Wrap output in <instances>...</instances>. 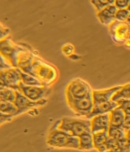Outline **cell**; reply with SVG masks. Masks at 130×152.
Returning a JSON list of instances; mask_svg holds the SVG:
<instances>
[{
    "instance_id": "obj_1",
    "label": "cell",
    "mask_w": 130,
    "mask_h": 152,
    "mask_svg": "<svg viewBox=\"0 0 130 152\" xmlns=\"http://www.w3.org/2000/svg\"><path fill=\"white\" fill-rule=\"evenodd\" d=\"M46 143L52 147L59 148L78 149L79 137L70 135L57 127L53 126L46 136Z\"/></svg>"
},
{
    "instance_id": "obj_2",
    "label": "cell",
    "mask_w": 130,
    "mask_h": 152,
    "mask_svg": "<svg viewBox=\"0 0 130 152\" xmlns=\"http://www.w3.org/2000/svg\"><path fill=\"white\" fill-rule=\"evenodd\" d=\"M53 126L78 137L84 133L92 132L90 119L88 118L65 117L57 121Z\"/></svg>"
},
{
    "instance_id": "obj_3",
    "label": "cell",
    "mask_w": 130,
    "mask_h": 152,
    "mask_svg": "<svg viewBox=\"0 0 130 152\" xmlns=\"http://www.w3.org/2000/svg\"><path fill=\"white\" fill-rule=\"evenodd\" d=\"M93 94L89 83L81 78H76L67 85L65 90L66 99H79L86 97Z\"/></svg>"
},
{
    "instance_id": "obj_4",
    "label": "cell",
    "mask_w": 130,
    "mask_h": 152,
    "mask_svg": "<svg viewBox=\"0 0 130 152\" xmlns=\"http://www.w3.org/2000/svg\"><path fill=\"white\" fill-rule=\"evenodd\" d=\"M67 103L73 112L79 117L87 118L94 108L92 94L79 99H66Z\"/></svg>"
},
{
    "instance_id": "obj_5",
    "label": "cell",
    "mask_w": 130,
    "mask_h": 152,
    "mask_svg": "<svg viewBox=\"0 0 130 152\" xmlns=\"http://www.w3.org/2000/svg\"><path fill=\"white\" fill-rule=\"evenodd\" d=\"M19 91L33 101L46 99L50 94L51 89L47 86H28L20 82Z\"/></svg>"
},
{
    "instance_id": "obj_6",
    "label": "cell",
    "mask_w": 130,
    "mask_h": 152,
    "mask_svg": "<svg viewBox=\"0 0 130 152\" xmlns=\"http://www.w3.org/2000/svg\"><path fill=\"white\" fill-rule=\"evenodd\" d=\"M20 82L21 75L19 68H12L1 71V87L19 91Z\"/></svg>"
},
{
    "instance_id": "obj_7",
    "label": "cell",
    "mask_w": 130,
    "mask_h": 152,
    "mask_svg": "<svg viewBox=\"0 0 130 152\" xmlns=\"http://www.w3.org/2000/svg\"><path fill=\"white\" fill-rule=\"evenodd\" d=\"M46 102L47 100L46 99L39 101H33L25 97L24 94H22L19 91H17L14 104L18 109V115H20L29 111L31 110L43 106Z\"/></svg>"
},
{
    "instance_id": "obj_8",
    "label": "cell",
    "mask_w": 130,
    "mask_h": 152,
    "mask_svg": "<svg viewBox=\"0 0 130 152\" xmlns=\"http://www.w3.org/2000/svg\"><path fill=\"white\" fill-rule=\"evenodd\" d=\"M19 48L13 45L9 38H4L1 42V56L13 68H17L18 62L17 55Z\"/></svg>"
},
{
    "instance_id": "obj_9",
    "label": "cell",
    "mask_w": 130,
    "mask_h": 152,
    "mask_svg": "<svg viewBox=\"0 0 130 152\" xmlns=\"http://www.w3.org/2000/svg\"><path fill=\"white\" fill-rule=\"evenodd\" d=\"M121 87L122 86H118L104 90L93 91L92 96L94 105L95 106L112 101L115 93L118 92Z\"/></svg>"
},
{
    "instance_id": "obj_10",
    "label": "cell",
    "mask_w": 130,
    "mask_h": 152,
    "mask_svg": "<svg viewBox=\"0 0 130 152\" xmlns=\"http://www.w3.org/2000/svg\"><path fill=\"white\" fill-rule=\"evenodd\" d=\"M91 131L93 134L108 131L110 126L109 113L95 116L90 119Z\"/></svg>"
},
{
    "instance_id": "obj_11",
    "label": "cell",
    "mask_w": 130,
    "mask_h": 152,
    "mask_svg": "<svg viewBox=\"0 0 130 152\" xmlns=\"http://www.w3.org/2000/svg\"><path fill=\"white\" fill-rule=\"evenodd\" d=\"M118 8L114 4L107 7L97 13V17L100 23L104 26L110 25L115 21V14Z\"/></svg>"
},
{
    "instance_id": "obj_12",
    "label": "cell",
    "mask_w": 130,
    "mask_h": 152,
    "mask_svg": "<svg viewBox=\"0 0 130 152\" xmlns=\"http://www.w3.org/2000/svg\"><path fill=\"white\" fill-rule=\"evenodd\" d=\"M118 106L119 105L118 102H115L113 100L106 102H104V103H102L100 104L95 105L94 106V108L92 111V113L87 117V118L91 119L97 115L109 113L112 111Z\"/></svg>"
},
{
    "instance_id": "obj_13",
    "label": "cell",
    "mask_w": 130,
    "mask_h": 152,
    "mask_svg": "<svg viewBox=\"0 0 130 152\" xmlns=\"http://www.w3.org/2000/svg\"><path fill=\"white\" fill-rule=\"evenodd\" d=\"M108 135L110 137L119 142L120 150L127 141L126 131L123 127L110 126L108 131Z\"/></svg>"
},
{
    "instance_id": "obj_14",
    "label": "cell",
    "mask_w": 130,
    "mask_h": 152,
    "mask_svg": "<svg viewBox=\"0 0 130 152\" xmlns=\"http://www.w3.org/2000/svg\"><path fill=\"white\" fill-rule=\"evenodd\" d=\"M94 148L98 152H105L107 150L106 144L109 135L107 131H102L93 134Z\"/></svg>"
},
{
    "instance_id": "obj_15",
    "label": "cell",
    "mask_w": 130,
    "mask_h": 152,
    "mask_svg": "<svg viewBox=\"0 0 130 152\" xmlns=\"http://www.w3.org/2000/svg\"><path fill=\"white\" fill-rule=\"evenodd\" d=\"M109 117L111 126L123 127L126 115L122 109L118 106L109 113Z\"/></svg>"
},
{
    "instance_id": "obj_16",
    "label": "cell",
    "mask_w": 130,
    "mask_h": 152,
    "mask_svg": "<svg viewBox=\"0 0 130 152\" xmlns=\"http://www.w3.org/2000/svg\"><path fill=\"white\" fill-rule=\"evenodd\" d=\"M80 150H91L94 148L93 136L92 132H88L83 134L79 137Z\"/></svg>"
},
{
    "instance_id": "obj_17",
    "label": "cell",
    "mask_w": 130,
    "mask_h": 152,
    "mask_svg": "<svg viewBox=\"0 0 130 152\" xmlns=\"http://www.w3.org/2000/svg\"><path fill=\"white\" fill-rule=\"evenodd\" d=\"M0 111L1 113L12 115L14 117L18 116V109L14 102L0 101Z\"/></svg>"
},
{
    "instance_id": "obj_18",
    "label": "cell",
    "mask_w": 130,
    "mask_h": 152,
    "mask_svg": "<svg viewBox=\"0 0 130 152\" xmlns=\"http://www.w3.org/2000/svg\"><path fill=\"white\" fill-rule=\"evenodd\" d=\"M21 82L28 86H44L39 79L30 74L24 73L20 69Z\"/></svg>"
},
{
    "instance_id": "obj_19",
    "label": "cell",
    "mask_w": 130,
    "mask_h": 152,
    "mask_svg": "<svg viewBox=\"0 0 130 152\" xmlns=\"http://www.w3.org/2000/svg\"><path fill=\"white\" fill-rule=\"evenodd\" d=\"M17 91L8 87H0V101L14 102Z\"/></svg>"
},
{
    "instance_id": "obj_20",
    "label": "cell",
    "mask_w": 130,
    "mask_h": 152,
    "mask_svg": "<svg viewBox=\"0 0 130 152\" xmlns=\"http://www.w3.org/2000/svg\"><path fill=\"white\" fill-rule=\"evenodd\" d=\"M122 99H130V83L122 86V87L115 93L113 98V101L115 102Z\"/></svg>"
},
{
    "instance_id": "obj_21",
    "label": "cell",
    "mask_w": 130,
    "mask_h": 152,
    "mask_svg": "<svg viewBox=\"0 0 130 152\" xmlns=\"http://www.w3.org/2000/svg\"><path fill=\"white\" fill-rule=\"evenodd\" d=\"M115 0H91V3L96 11L100 12L102 9L114 4Z\"/></svg>"
},
{
    "instance_id": "obj_22",
    "label": "cell",
    "mask_w": 130,
    "mask_h": 152,
    "mask_svg": "<svg viewBox=\"0 0 130 152\" xmlns=\"http://www.w3.org/2000/svg\"><path fill=\"white\" fill-rule=\"evenodd\" d=\"M130 15V12L128 8L118 9L115 14V20L118 22H126Z\"/></svg>"
},
{
    "instance_id": "obj_23",
    "label": "cell",
    "mask_w": 130,
    "mask_h": 152,
    "mask_svg": "<svg viewBox=\"0 0 130 152\" xmlns=\"http://www.w3.org/2000/svg\"><path fill=\"white\" fill-rule=\"evenodd\" d=\"M119 107L122 109L126 116H130V99H122L118 102Z\"/></svg>"
},
{
    "instance_id": "obj_24",
    "label": "cell",
    "mask_w": 130,
    "mask_h": 152,
    "mask_svg": "<svg viewBox=\"0 0 130 152\" xmlns=\"http://www.w3.org/2000/svg\"><path fill=\"white\" fill-rule=\"evenodd\" d=\"M130 4V0H115L114 5L118 9L128 8Z\"/></svg>"
},
{
    "instance_id": "obj_25",
    "label": "cell",
    "mask_w": 130,
    "mask_h": 152,
    "mask_svg": "<svg viewBox=\"0 0 130 152\" xmlns=\"http://www.w3.org/2000/svg\"><path fill=\"white\" fill-rule=\"evenodd\" d=\"M13 118H14V117L12 115H6L1 113V116H0V124H1V126H2L4 123L11 122Z\"/></svg>"
},
{
    "instance_id": "obj_26",
    "label": "cell",
    "mask_w": 130,
    "mask_h": 152,
    "mask_svg": "<svg viewBox=\"0 0 130 152\" xmlns=\"http://www.w3.org/2000/svg\"><path fill=\"white\" fill-rule=\"evenodd\" d=\"M123 127L126 131L130 129V116H126V119H125Z\"/></svg>"
},
{
    "instance_id": "obj_27",
    "label": "cell",
    "mask_w": 130,
    "mask_h": 152,
    "mask_svg": "<svg viewBox=\"0 0 130 152\" xmlns=\"http://www.w3.org/2000/svg\"><path fill=\"white\" fill-rule=\"evenodd\" d=\"M122 152H130V142L127 141L121 149Z\"/></svg>"
},
{
    "instance_id": "obj_28",
    "label": "cell",
    "mask_w": 130,
    "mask_h": 152,
    "mask_svg": "<svg viewBox=\"0 0 130 152\" xmlns=\"http://www.w3.org/2000/svg\"><path fill=\"white\" fill-rule=\"evenodd\" d=\"M126 137H127V140L130 142V129L126 131Z\"/></svg>"
},
{
    "instance_id": "obj_29",
    "label": "cell",
    "mask_w": 130,
    "mask_h": 152,
    "mask_svg": "<svg viewBox=\"0 0 130 152\" xmlns=\"http://www.w3.org/2000/svg\"><path fill=\"white\" fill-rule=\"evenodd\" d=\"M105 152H122L120 150H108Z\"/></svg>"
},
{
    "instance_id": "obj_30",
    "label": "cell",
    "mask_w": 130,
    "mask_h": 152,
    "mask_svg": "<svg viewBox=\"0 0 130 152\" xmlns=\"http://www.w3.org/2000/svg\"><path fill=\"white\" fill-rule=\"evenodd\" d=\"M126 22H127V24H128L129 26H130V15H129V17H128V19Z\"/></svg>"
},
{
    "instance_id": "obj_31",
    "label": "cell",
    "mask_w": 130,
    "mask_h": 152,
    "mask_svg": "<svg viewBox=\"0 0 130 152\" xmlns=\"http://www.w3.org/2000/svg\"><path fill=\"white\" fill-rule=\"evenodd\" d=\"M128 9L129 10V11L130 12V4H129V7H128Z\"/></svg>"
}]
</instances>
